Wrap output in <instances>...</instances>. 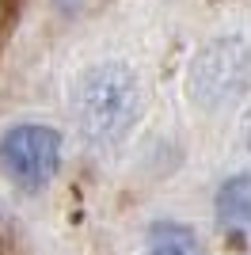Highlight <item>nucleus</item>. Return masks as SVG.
I'll return each instance as SVG.
<instances>
[{
  "label": "nucleus",
  "mask_w": 251,
  "mask_h": 255,
  "mask_svg": "<svg viewBox=\"0 0 251 255\" xmlns=\"http://www.w3.org/2000/svg\"><path fill=\"white\" fill-rule=\"evenodd\" d=\"M141 111V84L118 61L95 65L73 88V118L76 129L92 149H111L129 133Z\"/></svg>",
  "instance_id": "1"
},
{
  "label": "nucleus",
  "mask_w": 251,
  "mask_h": 255,
  "mask_svg": "<svg viewBox=\"0 0 251 255\" xmlns=\"http://www.w3.org/2000/svg\"><path fill=\"white\" fill-rule=\"evenodd\" d=\"M248 76H251V46L244 38H217L190 61L187 88L198 107L217 111V107H229L248 88Z\"/></svg>",
  "instance_id": "2"
},
{
  "label": "nucleus",
  "mask_w": 251,
  "mask_h": 255,
  "mask_svg": "<svg viewBox=\"0 0 251 255\" xmlns=\"http://www.w3.org/2000/svg\"><path fill=\"white\" fill-rule=\"evenodd\" d=\"M61 168V133L38 122L11 126L0 137V171L23 191H38Z\"/></svg>",
  "instance_id": "3"
},
{
  "label": "nucleus",
  "mask_w": 251,
  "mask_h": 255,
  "mask_svg": "<svg viewBox=\"0 0 251 255\" xmlns=\"http://www.w3.org/2000/svg\"><path fill=\"white\" fill-rule=\"evenodd\" d=\"M217 217L225 229H248L251 225V171H236L221 183Z\"/></svg>",
  "instance_id": "4"
},
{
  "label": "nucleus",
  "mask_w": 251,
  "mask_h": 255,
  "mask_svg": "<svg viewBox=\"0 0 251 255\" xmlns=\"http://www.w3.org/2000/svg\"><path fill=\"white\" fill-rule=\"evenodd\" d=\"M145 248L148 255H206L198 233L179 221H156L145 236Z\"/></svg>",
  "instance_id": "5"
},
{
  "label": "nucleus",
  "mask_w": 251,
  "mask_h": 255,
  "mask_svg": "<svg viewBox=\"0 0 251 255\" xmlns=\"http://www.w3.org/2000/svg\"><path fill=\"white\" fill-rule=\"evenodd\" d=\"M53 4H57V8H61V11H76V8H80V4H84V0H53Z\"/></svg>",
  "instance_id": "6"
},
{
  "label": "nucleus",
  "mask_w": 251,
  "mask_h": 255,
  "mask_svg": "<svg viewBox=\"0 0 251 255\" xmlns=\"http://www.w3.org/2000/svg\"><path fill=\"white\" fill-rule=\"evenodd\" d=\"M0 23H4V0H0Z\"/></svg>",
  "instance_id": "7"
}]
</instances>
